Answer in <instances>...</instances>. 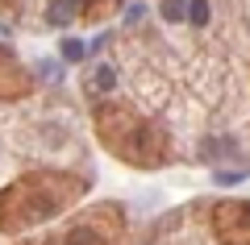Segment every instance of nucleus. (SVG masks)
Listing matches in <instances>:
<instances>
[{
	"label": "nucleus",
	"mask_w": 250,
	"mask_h": 245,
	"mask_svg": "<svg viewBox=\"0 0 250 245\" xmlns=\"http://www.w3.org/2000/svg\"><path fill=\"white\" fill-rule=\"evenodd\" d=\"M159 13H163L167 25H179V21H188V0H163Z\"/></svg>",
	"instance_id": "1"
},
{
	"label": "nucleus",
	"mask_w": 250,
	"mask_h": 245,
	"mask_svg": "<svg viewBox=\"0 0 250 245\" xmlns=\"http://www.w3.org/2000/svg\"><path fill=\"white\" fill-rule=\"evenodd\" d=\"M92 83H96V92H113L117 88V67L113 62H100L96 75H92Z\"/></svg>",
	"instance_id": "2"
},
{
	"label": "nucleus",
	"mask_w": 250,
	"mask_h": 245,
	"mask_svg": "<svg viewBox=\"0 0 250 245\" xmlns=\"http://www.w3.org/2000/svg\"><path fill=\"white\" fill-rule=\"evenodd\" d=\"M208 17H213V13H208V0H188V21H192L196 29H205Z\"/></svg>",
	"instance_id": "3"
},
{
	"label": "nucleus",
	"mask_w": 250,
	"mask_h": 245,
	"mask_svg": "<svg viewBox=\"0 0 250 245\" xmlns=\"http://www.w3.org/2000/svg\"><path fill=\"white\" fill-rule=\"evenodd\" d=\"M59 54H62V58H67V62H83V58H88V46H83L80 38H67Z\"/></svg>",
	"instance_id": "4"
},
{
	"label": "nucleus",
	"mask_w": 250,
	"mask_h": 245,
	"mask_svg": "<svg viewBox=\"0 0 250 245\" xmlns=\"http://www.w3.org/2000/svg\"><path fill=\"white\" fill-rule=\"evenodd\" d=\"M46 21H50V25H67V21H71V4H67V0L50 4V9H46Z\"/></svg>",
	"instance_id": "5"
},
{
	"label": "nucleus",
	"mask_w": 250,
	"mask_h": 245,
	"mask_svg": "<svg viewBox=\"0 0 250 245\" xmlns=\"http://www.w3.org/2000/svg\"><path fill=\"white\" fill-rule=\"evenodd\" d=\"M67 245H100V237L92 233V228H75V233L67 237Z\"/></svg>",
	"instance_id": "6"
},
{
	"label": "nucleus",
	"mask_w": 250,
	"mask_h": 245,
	"mask_svg": "<svg viewBox=\"0 0 250 245\" xmlns=\"http://www.w3.org/2000/svg\"><path fill=\"white\" fill-rule=\"evenodd\" d=\"M217 183H221V187H233V183H242V170H217Z\"/></svg>",
	"instance_id": "7"
},
{
	"label": "nucleus",
	"mask_w": 250,
	"mask_h": 245,
	"mask_svg": "<svg viewBox=\"0 0 250 245\" xmlns=\"http://www.w3.org/2000/svg\"><path fill=\"white\" fill-rule=\"evenodd\" d=\"M146 17V4H134V9L125 13V21H129V25H134V21H142Z\"/></svg>",
	"instance_id": "8"
},
{
	"label": "nucleus",
	"mask_w": 250,
	"mask_h": 245,
	"mask_svg": "<svg viewBox=\"0 0 250 245\" xmlns=\"http://www.w3.org/2000/svg\"><path fill=\"white\" fill-rule=\"evenodd\" d=\"M67 4H71V9H75V4H83V0H67Z\"/></svg>",
	"instance_id": "9"
}]
</instances>
